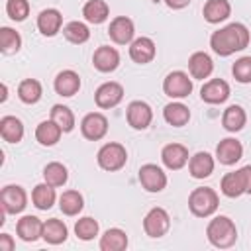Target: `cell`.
I'll list each match as a JSON object with an SVG mask.
<instances>
[{
  "mask_svg": "<svg viewBox=\"0 0 251 251\" xmlns=\"http://www.w3.org/2000/svg\"><path fill=\"white\" fill-rule=\"evenodd\" d=\"M51 120L63 129V133H69L75 129V114L69 106H63V104H55L51 108Z\"/></svg>",
  "mask_w": 251,
  "mask_h": 251,
  "instance_id": "8d00e7d4",
  "label": "cell"
},
{
  "mask_svg": "<svg viewBox=\"0 0 251 251\" xmlns=\"http://www.w3.org/2000/svg\"><path fill=\"white\" fill-rule=\"evenodd\" d=\"M63 35H65L67 41H71L75 45H82L90 39V29H88L86 24H82L78 20H73L63 27Z\"/></svg>",
  "mask_w": 251,
  "mask_h": 251,
  "instance_id": "e575fe53",
  "label": "cell"
},
{
  "mask_svg": "<svg viewBox=\"0 0 251 251\" xmlns=\"http://www.w3.org/2000/svg\"><path fill=\"white\" fill-rule=\"evenodd\" d=\"M98 231H100V226H98V222H96L94 218H90V216H84V218L76 220V224H75V233H76V237L82 239V241L94 239V237L98 235Z\"/></svg>",
  "mask_w": 251,
  "mask_h": 251,
  "instance_id": "f35d334b",
  "label": "cell"
},
{
  "mask_svg": "<svg viewBox=\"0 0 251 251\" xmlns=\"http://www.w3.org/2000/svg\"><path fill=\"white\" fill-rule=\"evenodd\" d=\"M169 227H171V216L165 208H159V206L151 208L143 218V229L153 239H159V237L167 235Z\"/></svg>",
  "mask_w": 251,
  "mask_h": 251,
  "instance_id": "8992f818",
  "label": "cell"
},
{
  "mask_svg": "<svg viewBox=\"0 0 251 251\" xmlns=\"http://www.w3.org/2000/svg\"><path fill=\"white\" fill-rule=\"evenodd\" d=\"M16 243L10 233H0V251H14Z\"/></svg>",
  "mask_w": 251,
  "mask_h": 251,
  "instance_id": "b9f144b4",
  "label": "cell"
},
{
  "mask_svg": "<svg viewBox=\"0 0 251 251\" xmlns=\"http://www.w3.org/2000/svg\"><path fill=\"white\" fill-rule=\"evenodd\" d=\"M127 247V235L120 227H110L100 235L102 251H124Z\"/></svg>",
  "mask_w": 251,
  "mask_h": 251,
  "instance_id": "f1b7e54d",
  "label": "cell"
},
{
  "mask_svg": "<svg viewBox=\"0 0 251 251\" xmlns=\"http://www.w3.org/2000/svg\"><path fill=\"white\" fill-rule=\"evenodd\" d=\"M165 4L169 8H173V10H182V8H186L190 4V0H165Z\"/></svg>",
  "mask_w": 251,
  "mask_h": 251,
  "instance_id": "ee69618b",
  "label": "cell"
},
{
  "mask_svg": "<svg viewBox=\"0 0 251 251\" xmlns=\"http://www.w3.org/2000/svg\"><path fill=\"white\" fill-rule=\"evenodd\" d=\"M61 135H63V129L53 120H45L35 127V139H37V143H41L45 147L55 145L61 139Z\"/></svg>",
  "mask_w": 251,
  "mask_h": 251,
  "instance_id": "4dcf8cb0",
  "label": "cell"
},
{
  "mask_svg": "<svg viewBox=\"0 0 251 251\" xmlns=\"http://www.w3.org/2000/svg\"><path fill=\"white\" fill-rule=\"evenodd\" d=\"M43 180L51 186H63L67 180H69V171L63 163L59 161H53V163H47L45 169H43Z\"/></svg>",
  "mask_w": 251,
  "mask_h": 251,
  "instance_id": "d590c367",
  "label": "cell"
},
{
  "mask_svg": "<svg viewBox=\"0 0 251 251\" xmlns=\"http://www.w3.org/2000/svg\"><path fill=\"white\" fill-rule=\"evenodd\" d=\"M200 98L206 104H224L229 98V84L224 78H210L202 84Z\"/></svg>",
  "mask_w": 251,
  "mask_h": 251,
  "instance_id": "4fadbf2b",
  "label": "cell"
},
{
  "mask_svg": "<svg viewBox=\"0 0 251 251\" xmlns=\"http://www.w3.org/2000/svg\"><path fill=\"white\" fill-rule=\"evenodd\" d=\"M214 165L216 163H214V157L210 153L198 151L188 159V173H190L192 178L202 180V178H208L214 173Z\"/></svg>",
  "mask_w": 251,
  "mask_h": 251,
  "instance_id": "44dd1931",
  "label": "cell"
},
{
  "mask_svg": "<svg viewBox=\"0 0 251 251\" xmlns=\"http://www.w3.org/2000/svg\"><path fill=\"white\" fill-rule=\"evenodd\" d=\"M231 75L237 82L249 84L251 82V57H239L231 65Z\"/></svg>",
  "mask_w": 251,
  "mask_h": 251,
  "instance_id": "ab89813d",
  "label": "cell"
},
{
  "mask_svg": "<svg viewBox=\"0 0 251 251\" xmlns=\"http://www.w3.org/2000/svg\"><path fill=\"white\" fill-rule=\"evenodd\" d=\"M22 47V35L12 27H0V51L4 55L18 53Z\"/></svg>",
  "mask_w": 251,
  "mask_h": 251,
  "instance_id": "74e56055",
  "label": "cell"
},
{
  "mask_svg": "<svg viewBox=\"0 0 251 251\" xmlns=\"http://www.w3.org/2000/svg\"><path fill=\"white\" fill-rule=\"evenodd\" d=\"M16 231L22 241L33 243L43 235V222L37 216H22L16 224Z\"/></svg>",
  "mask_w": 251,
  "mask_h": 251,
  "instance_id": "7402d4cb",
  "label": "cell"
},
{
  "mask_svg": "<svg viewBox=\"0 0 251 251\" xmlns=\"http://www.w3.org/2000/svg\"><path fill=\"white\" fill-rule=\"evenodd\" d=\"M214 71V61L208 53L204 51H194L190 57H188V73L192 78L196 80H204L212 75Z\"/></svg>",
  "mask_w": 251,
  "mask_h": 251,
  "instance_id": "ffe728a7",
  "label": "cell"
},
{
  "mask_svg": "<svg viewBox=\"0 0 251 251\" xmlns=\"http://www.w3.org/2000/svg\"><path fill=\"white\" fill-rule=\"evenodd\" d=\"M243 176H245V194H251V165L241 167Z\"/></svg>",
  "mask_w": 251,
  "mask_h": 251,
  "instance_id": "7bdbcfd3",
  "label": "cell"
},
{
  "mask_svg": "<svg viewBox=\"0 0 251 251\" xmlns=\"http://www.w3.org/2000/svg\"><path fill=\"white\" fill-rule=\"evenodd\" d=\"M57 200V194H55V186L47 184V182H41V184H35L33 190H31V202L37 210H49L53 208Z\"/></svg>",
  "mask_w": 251,
  "mask_h": 251,
  "instance_id": "f546056e",
  "label": "cell"
},
{
  "mask_svg": "<svg viewBox=\"0 0 251 251\" xmlns=\"http://www.w3.org/2000/svg\"><path fill=\"white\" fill-rule=\"evenodd\" d=\"M6 14L14 22H24L29 16V2L27 0H8L6 2Z\"/></svg>",
  "mask_w": 251,
  "mask_h": 251,
  "instance_id": "60d3db41",
  "label": "cell"
},
{
  "mask_svg": "<svg viewBox=\"0 0 251 251\" xmlns=\"http://www.w3.org/2000/svg\"><path fill=\"white\" fill-rule=\"evenodd\" d=\"M163 92L173 100L186 98L192 92V76L184 71H171L163 80Z\"/></svg>",
  "mask_w": 251,
  "mask_h": 251,
  "instance_id": "5b68a950",
  "label": "cell"
},
{
  "mask_svg": "<svg viewBox=\"0 0 251 251\" xmlns=\"http://www.w3.org/2000/svg\"><path fill=\"white\" fill-rule=\"evenodd\" d=\"M43 96V88H41V82L35 80V78H24L20 84H18V98L24 102V104H37Z\"/></svg>",
  "mask_w": 251,
  "mask_h": 251,
  "instance_id": "836d02e7",
  "label": "cell"
},
{
  "mask_svg": "<svg viewBox=\"0 0 251 251\" xmlns=\"http://www.w3.org/2000/svg\"><path fill=\"white\" fill-rule=\"evenodd\" d=\"M0 206L6 214H20L27 206V194L20 184H6L0 192Z\"/></svg>",
  "mask_w": 251,
  "mask_h": 251,
  "instance_id": "52a82bcc",
  "label": "cell"
},
{
  "mask_svg": "<svg viewBox=\"0 0 251 251\" xmlns=\"http://www.w3.org/2000/svg\"><path fill=\"white\" fill-rule=\"evenodd\" d=\"M220 190L227 198H239L241 194H245V176H243V171L239 169V171H233V173H226L222 176Z\"/></svg>",
  "mask_w": 251,
  "mask_h": 251,
  "instance_id": "603a6c76",
  "label": "cell"
},
{
  "mask_svg": "<svg viewBox=\"0 0 251 251\" xmlns=\"http://www.w3.org/2000/svg\"><path fill=\"white\" fill-rule=\"evenodd\" d=\"M0 135L8 143H20L24 137V124L16 116H4L0 120Z\"/></svg>",
  "mask_w": 251,
  "mask_h": 251,
  "instance_id": "83f0119b",
  "label": "cell"
},
{
  "mask_svg": "<svg viewBox=\"0 0 251 251\" xmlns=\"http://www.w3.org/2000/svg\"><path fill=\"white\" fill-rule=\"evenodd\" d=\"M163 118L169 126L173 127H182L188 124L190 120V110L188 106H184L182 102H171L163 108Z\"/></svg>",
  "mask_w": 251,
  "mask_h": 251,
  "instance_id": "484cf974",
  "label": "cell"
},
{
  "mask_svg": "<svg viewBox=\"0 0 251 251\" xmlns=\"http://www.w3.org/2000/svg\"><path fill=\"white\" fill-rule=\"evenodd\" d=\"M108 35L114 43L118 45H127L133 41V35H135V25L133 22L127 18V16H116L112 22H110V27H108Z\"/></svg>",
  "mask_w": 251,
  "mask_h": 251,
  "instance_id": "7c38bea8",
  "label": "cell"
},
{
  "mask_svg": "<svg viewBox=\"0 0 251 251\" xmlns=\"http://www.w3.org/2000/svg\"><path fill=\"white\" fill-rule=\"evenodd\" d=\"M249 41H251V33L247 29V25L241 22H233V24H227L212 33L210 47L216 55L229 57L237 51H243L249 45Z\"/></svg>",
  "mask_w": 251,
  "mask_h": 251,
  "instance_id": "6da1fadb",
  "label": "cell"
},
{
  "mask_svg": "<svg viewBox=\"0 0 251 251\" xmlns=\"http://www.w3.org/2000/svg\"><path fill=\"white\" fill-rule=\"evenodd\" d=\"M59 208L65 216H78L84 208V198L78 190H65L59 196Z\"/></svg>",
  "mask_w": 251,
  "mask_h": 251,
  "instance_id": "1f68e13d",
  "label": "cell"
},
{
  "mask_svg": "<svg viewBox=\"0 0 251 251\" xmlns=\"http://www.w3.org/2000/svg\"><path fill=\"white\" fill-rule=\"evenodd\" d=\"M247 122V114L245 110L239 106V104H231L224 110V116H222V126L229 131V133H235L239 129H243Z\"/></svg>",
  "mask_w": 251,
  "mask_h": 251,
  "instance_id": "4316f807",
  "label": "cell"
},
{
  "mask_svg": "<svg viewBox=\"0 0 251 251\" xmlns=\"http://www.w3.org/2000/svg\"><path fill=\"white\" fill-rule=\"evenodd\" d=\"M161 161L169 171H180L188 163V149L182 143H169L161 151Z\"/></svg>",
  "mask_w": 251,
  "mask_h": 251,
  "instance_id": "9a60e30c",
  "label": "cell"
},
{
  "mask_svg": "<svg viewBox=\"0 0 251 251\" xmlns=\"http://www.w3.org/2000/svg\"><path fill=\"white\" fill-rule=\"evenodd\" d=\"M141 186L147 190V192H161L165 186H167V175L161 167L153 165V163H147L139 169V175H137Z\"/></svg>",
  "mask_w": 251,
  "mask_h": 251,
  "instance_id": "8fae6325",
  "label": "cell"
},
{
  "mask_svg": "<svg viewBox=\"0 0 251 251\" xmlns=\"http://www.w3.org/2000/svg\"><path fill=\"white\" fill-rule=\"evenodd\" d=\"M126 118H127V124L133 129H147L151 126V120H153V110H151V106L147 102L133 100V102L127 104Z\"/></svg>",
  "mask_w": 251,
  "mask_h": 251,
  "instance_id": "30bf717a",
  "label": "cell"
},
{
  "mask_svg": "<svg viewBox=\"0 0 251 251\" xmlns=\"http://www.w3.org/2000/svg\"><path fill=\"white\" fill-rule=\"evenodd\" d=\"M63 25V14L57 8H45L39 12L37 16V29L45 35V37H53L61 31Z\"/></svg>",
  "mask_w": 251,
  "mask_h": 251,
  "instance_id": "d6986e66",
  "label": "cell"
},
{
  "mask_svg": "<svg viewBox=\"0 0 251 251\" xmlns=\"http://www.w3.org/2000/svg\"><path fill=\"white\" fill-rule=\"evenodd\" d=\"M96 161H98L100 169L110 171V173H116V171H120V169L126 167V163H127V151H126V147L122 143L110 141V143H104L98 149Z\"/></svg>",
  "mask_w": 251,
  "mask_h": 251,
  "instance_id": "277c9868",
  "label": "cell"
},
{
  "mask_svg": "<svg viewBox=\"0 0 251 251\" xmlns=\"http://www.w3.org/2000/svg\"><path fill=\"white\" fill-rule=\"evenodd\" d=\"M231 14V4L227 0H208L202 8V16L208 24H220L226 22Z\"/></svg>",
  "mask_w": 251,
  "mask_h": 251,
  "instance_id": "cb8c5ba5",
  "label": "cell"
},
{
  "mask_svg": "<svg viewBox=\"0 0 251 251\" xmlns=\"http://www.w3.org/2000/svg\"><path fill=\"white\" fill-rule=\"evenodd\" d=\"M80 133L88 141H98L108 133V118L100 112H90L80 122Z\"/></svg>",
  "mask_w": 251,
  "mask_h": 251,
  "instance_id": "9c48e42d",
  "label": "cell"
},
{
  "mask_svg": "<svg viewBox=\"0 0 251 251\" xmlns=\"http://www.w3.org/2000/svg\"><path fill=\"white\" fill-rule=\"evenodd\" d=\"M67 237H69V229H67L63 220L51 218V220L43 222V235H41V239H45L51 245H61V243L67 241Z\"/></svg>",
  "mask_w": 251,
  "mask_h": 251,
  "instance_id": "d4e9b609",
  "label": "cell"
},
{
  "mask_svg": "<svg viewBox=\"0 0 251 251\" xmlns=\"http://www.w3.org/2000/svg\"><path fill=\"white\" fill-rule=\"evenodd\" d=\"M157 47L151 37H137L129 43V57L137 65H147L155 59Z\"/></svg>",
  "mask_w": 251,
  "mask_h": 251,
  "instance_id": "2e32d148",
  "label": "cell"
},
{
  "mask_svg": "<svg viewBox=\"0 0 251 251\" xmlns=\"http://www.w3.org/2000/svg\"><path fill=\"white\" fill-rule=\"evenodd\" d=\"M92 65L100 73H112V71H116L118 65H120V53H118V49H114L110 45H100L94 51V55H92Z\"/></svg>",
  "mask_w": 251,
  "mask_h": 251,
  "instance_id": "e0dca14e",
  "label": "cell"
},
{
  "mask_svg": "<svg viewBox=\"0 0 251 251\" xmlns=\"http://www.w3.org/2000/svg\"><path fill=\"white\" fill-rule=\"evenodd\" d=\"M241 157H243V145L235 137H226L216 147V159L222 165H227V167L229 165H235Z\"/></svg>",
  "mask_w": 251,
  "mask_h": 251,
  "instance_id": "5bb4252c",
  "label": "cell"
},
{
  "mask_svg": "<svg viewBox=\"0 0 251 251\" xmlns=\"http://www.w3.org/2000/svg\"><path fill=\"white\" fill-rule=\"evenodd\" d=\"M6 98H8V86L2 84V96H0V102H6Z\"/></svg>",
  "mask_w": 251,
  "mask_h": 251,
  "instance_id": "f6af8a7d",
  "label": "cell"
},
{
  "mask_svg": "<svg viewBox=\"0 0 251 251\" xmlns=\"http://www.w3.org/2000/svg\"><path fill=\"white\" fill-rule=\"evenodd\" d=\"M218 204V192L210 186H198L188 196V208L196 218H210L212 214H216Z\"/></svg>",
  "mask_w": 251,
  "mask_h": 251,
  "instance_id": "3957f363",
  "label": "cell"
},
{
  "mask_svg": "<svg viewBox=\"0 0 251 251\" xmlns=\"http://www.w3.org/2000/svg\"><path fill=\"white\" fill-rule=\"evenodd\" d=\"M122 100H124V86L120 82H114V80H108V82L100 84L94 92V102L102 110L116 108Z\"/></svg>",
  "mask_w": 251,
  "mask_h": 251,
  "instance_id": "ba28073f",
  "label": "cell"
},
{
  "mask_svg": "<svg viewBox=\"0 0 251 251\" xmlns=\"http://www.w3.org/2000/svg\"><path fill=\"white\" fill-rule=\"evenodd\" d=\"M82 16H84V20H86L88 24L98 25V24H102V22L108 20L110 8H108V4H106L104 0H88V2L82 6Z\"/></svg>",
  "mask_w": 251,
  "mask_h": 251,
  "instance_id": "d6a6232c",
  "label": "cell"
},
{
  "mask_svg": "<svg viewBox=\"0 0 251 251\" xmlns=\"http://www.w3.org/2000/svg\"><path fill=\"white\" fill-rule=\"evenodd\" d=\"M53 88H55V92H57L59 96H65V98L75 96V94L80 90V76H78V73H75L73 69L61 71V73L55 76Z\"/></svg>",
  "mask_w": 251,
  "mask_h": 251,
  "instance_id": "ac0fdd59",
  "label": "cell"
},
{
  "mask_svg": "<svg viewBox=\"0 0 251 251\" xmlns=\"http://www.w3.org/2000/svg\"><path fill=\"white\" fill-rule=\"evenodd\" d=\"M208 241L218 249H227L237 241V227L231 218L227 216H216L210 220L206 227Z\"/></svg>",
  "mask_w": 251,
  "mask_h": 251,
  "instance_id": "7a4b0ae2",
  "label": "cell"
}]
</instances>
